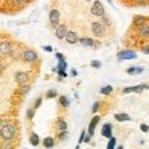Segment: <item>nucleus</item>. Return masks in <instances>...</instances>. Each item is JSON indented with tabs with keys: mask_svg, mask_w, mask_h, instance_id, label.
<instances>
[{
	"mask_svg": "<svg viewBox=\"0 0 149 149\" xmlns=\"http://www.w3.org/2000/svg\"><path fill=\"white\" fill-rule=\"evenodd\" d=\"M122 47L128 52L149 55V16L136 15L122 37Z\"/></svg>",
	"mask_w": 149,
	"mask_h": 149,
	"instance_id": "20e7f679",
	"label": "nucleus"
},
{
	"mask_svg": "<svg viewBox=\"0 0 149 149\" xmlns=\"http://www.w3.org/2000/svg\"><path fill=\"white\" fill-rule=\"evenodd\" d=\"M40 53L13 36L0 31V149L23 146L21 111L42 72Z\"/></svg>",
	"mask_w": 149,
	"mask_h": 149,
	"instance_id": "f257e3e1",
	"label": "nucleus"
},
{
	"mask_svg": "<svg viewBox=\"0 0 149 149\" xmlns=\"http://www.w3.org/2000/svg\"><path fill=\"white\" fill-rule=\"evenodd\" d=\"M37 0H0V16H15L34 5Z\"/></svg>",
	"mask_w": 149,
	"mask_h": 149,
	"instance_id": "39448f33",
	"label": "nucleus"
},
{
	"mask_svg": "<svg viewBox=\"0 0 149 149\" xmlns=\"http://www.w3.org/2000/svg\"><path fill=\"white\" fill-rule=\"evenodd\" d=\"M119 5L128 10H135V8H149V0H116Z\"/></svg>",
	"mask_w": 149,
	"mask_h": 149,
	"instance_id": "423d86ee",
	"label": "nucleus"
},
{
	"mask_svg": "<svg viewBox=\"0 0 149 149\" xmlns=\"http://www.w3.org/2000/svg\"><path fill=\"white\" fill-rule=\"evenodd\" d=\"M68 98L56 90H48L39 95L27 107L23 128L32 146H56L68 136Z\"/></svg>",
	"mask_w": 149,
	"mask_h": 149,
	"instance_id": "7ed1b4c3",
	"label": "nucleus"
},
{
	"mask_svg": "<svg viewBox=\"0 0 149 149\" xmlns=\"http://www.w3.org/2000/svg\"><path fill=\"white\" fill-rule=\"evenodd\" d=\"M48 27L61 42L91 50L117 39V24L103 0H48Z\"/></svg>",
	"mask_w": 149,
	"mask_h": 149,
	"instance_id": "f03ea898",
	"label": "nucleus"
}]
</instances>
